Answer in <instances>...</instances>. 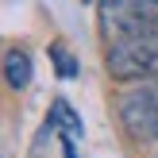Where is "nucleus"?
<instances>
[{
    "label": "nucleus",
    "instance_id": "6e6552de",
    "mask_svg": "<svg viewBox=\"0 0 158 158\" xmlns=\"http://www.w3.org/2000/svg\"><path fill=\"white\" fill-rule=\"evenodd\" d=\"M151 158H158V151H154V154H151Z\"/></svg>",
    "mask_w": 158,
    "mask_h": 158
},
{
    "label": "nucleus",
    "instance_id": "20e7f679",
    "mask_svg": "<svg viewBox=\"0 0 158 158\" xmlns=\"http://www.w3.org/2000/svg\"><path fill=\"white\" fill-rule=\"evenodd\" d=\"M46 127L54 131V135L62 139V151H66V158H77V139L85 135V123H81V116L69 108V100H54L50 104V116H46Z\"/></svg>",
    "mask_w": 158,
    "mask_h": 158
},
{
    "label": "nucleus",
    "instance_id": "f257e3e1",
    "mask_svg": "<svg viewBox=\"0 0 158 158\" xmlns=\"http://www.w3.org/2000/svg\"><path fill=\"white\" fill-rule=\"evenodd\" d=\"M97 31L104 46L158 31V0H97Z\"/></svg>",
    "mask_w": 158,
    "mask_h": 158
},
{
    "label": "nucleus",
    "instance_id": "0eeeda50",
    "mask_svg": "<svg viewBox=\"0 0 158 158\" xmlns=\"http://www.w3.org/2000/svg\"><path fill=\"white\" fill-rule=\"evenodd\" d=\"M85 4H97V0H85Z\"/></svg>",
    "mask_w": 158,
    "mask_h": 158
},
{
    "label": "nucleus",
    "instance_id": "f03ea898",
    "mask_svg": "<svg viewBox=\"0 0 158 158\" xmlns=\"http://www.w3.org/2000/svg\"><path fill=\"white\" fill-rule=\"evenodd\" d=\"M116 116L131 143H158V77L127 85L116 97Z\"/></svg>",
    "mask_w": 158,
    "mask_h": 158
},
{
    "label": "nucleus",
    "instance_id": "39448f33",
    "mask_svg": "<svg viewBox=\"0 0 158 158\" xmlns=\"http://www.w3.org/2000/svg\"><path fill=\"white\" fill-rule=\"evenodd\" d=\"M31 77H35V62H31V54L23 50V46H12V50L4 54V81L12 93H23L31 85Z\"/></svg>",
    "mask_w": 158,
    "mask_h": 158
},
{
    "label": "nucleus",
    "instance_id": "423d86ee",
    "mask_svg": "<svg viewBox=\"0 0 158 158\" xmlns=\"http://www.w3.org/2000/svg\"><path fill=\"white\" fill-rule=\"evenodd\" d=\"M46 54H50V62H54V73H58L62 81H73V77L81 73L77 58H73V54H69V50H66L62 43H50V46H46Z\"/></svg>",
    "mask_w": 158,
    "mask_h": 158
},
{
    "label": "nucleus",
    "instance_id": "7ed1b4c3",
    "mask_svg": "<svg viewBox=\"0 0 158 158\" xmlns=\"http://www.w3.org/2000/svg\"><path fill=\"white\" fill-rule=\"evenodd\" d=\"M104 69H108L112 81H123V85L154 81L158 77V31L143 35V39L104 46Z\"/></svg>",
    "mask_w": 158,
    "mask_h": 158
}]
</instances>
